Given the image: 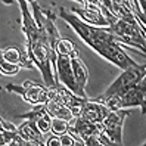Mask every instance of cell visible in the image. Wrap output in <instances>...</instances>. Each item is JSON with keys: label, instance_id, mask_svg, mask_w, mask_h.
I'll use <instances>...</instances> for the list:
<instances>
[{"label": "cell", "instance_id": "obj_5", "mask_svg": "<svg viewBox=\"0 0 146 146\" xmlns=\"http://www.w3.org/2000/svg\"><path fill=\"white\" fill-rule=\"evenodd\" d=\"M96 53L102 58H105L111 64H114L115 66H118L119 70H125V68H128L130 65L136 64V61H133V59L127 55V52L124 50V46L119 41H117V38L106 41L105 44H102L98 49Z\"/></svg>", "mask_w": 146, "mask_h": 146}, {"label": "cell", "instance_id": "obj_20", "mask_svg": "<svg viewBox=\"0 0 146 146\" xmlns=\"http://www.w3.org/2000/svg\"><path fill=\"white\" fill-rule=\"evenodd\" d=\"M46 146H62L61 136H58V134H55V133L46 134Z\"/></svg>", "mask_w": 146, "mask_h": 146}, {"label": "cell", "instance_id": "obj_1", "mask_svg": "<svg viewBox=\"0 0 146 146\" xmlns=\"http://www.w3.org/2000/svg\"><path fill=\"white\" fill-rule=\"evenodd\" d=\"M21 7V25L27 38V52L43 75V83L50 86L59 84L56 81V50L49 43L47 37L36 24L27 0H18Z\"/></svg>", "mask_w": 146, "mask_h": 146}, {"label": "cell", "instance_id": "obj_4", "mask_svg": "<svg viewBox=\"0 0 146 146\" xmlns=\"http://www.w3.org/2000/svg\"><path fill=\"white\" fill-rule=\"evenodd\" d=\"M5 89L7 92H13L16 94H21L22 99L33 106L44 105L49 99V86L44 83H36L31 80H25L21 86L7 84Z\"/></svg>", "mask_w": 146, "mask_h": 146}, {"label": "cell", "instance_id": "obj_9", "mask_svg": "<svg viewBox=\"0 0 146 146\" xmlns=\"http://www.w3.org/2000/svg\"><path fill=\"white\" fill-rule=\"evenodd\" d=\"M108 112H109V109L105 104L94 100L93 98H89L87 102H86L84 106H83L80 117L83 119H86V121H90V123H94V124H102V121L105 119Z\"/></svg>", "mask_w": 146, "mask_h": 146}, {"label": "cell", "instance_id": "obj_12", "mask_svg": "<svg viewBox=\"0 0 146 146\" xmlns=\"http://www.w3.org/2000/svg\"><path fill=\"white\" fill-rule=\"evenodd\" d=\"M18 131L21 136H24L28 142H31V146H43L46 145V137L41 133V130L38 128L37 123L33 119H25V121L18 127Z\"/></svg>", "mask_w": 146, "mask_h": 146}, {"label": "cell", "instance_id": "obj_8", "mask_svg": "<svg viewBox=\"0 0 146 146\" xmlns=\"http://www.w3.org/2000/svg\"><path fill=\"white\" fill-rule=\"evenodd\" d=\"M71 12L75 13L77 16H80L84 22L94 25V27H109L111 25L109 19L102 12L100 5L94 3V2H89L87 0L83 7H72Z\"/></svg>", "mask_w": 146, "mask_h": 146}, {"label": "cell", "instance_id": "obj_2", "mask_svg": "<svg viewBox=\"0 0 146 146\" xmlns=\"http://www.w3.org/2000/svg\"><path fill=\"white\" fill-rule=\"evenodd\" d=\"M108 30L123 46L137 49L142 55L146 56V28L140 24L117 19V22L109 25Z\"/></svg>", "mask_w": 146, "mask_h": 146}, {"label": "cell", "instance_id": "obj_21", "mask_svg": "<svg viewBox=\"0 0 146 146\" xmlns=\"http://www.w3.org/2000/svg\"><path fill=\"white\" fill-rule=\"evenodd\" d=\"M137 2H139L140 9H142V13L139 16V21L146 27V0H137Z\"/></svg>", "mask_w": 146, "mask_h": 146}, {"label": "cell", "instance_id": "obj_14", "mask_svg": "<svg viewBox=\"0 0 146 146\" xmlns=\"http://www.w3.org/2000/svg\"><path fill=\"white\" fill-rule=\"evenodd\" d=\"M46 109H47V112L52 115V117H58V118H65L68 119V121H71V119L74 118L72 112H71V109L65 106L64 104H61V102H58V100H53V99H47L46 102Z\"/></svg>", "mask_w": 146, "mask_h": 146}, {"label": "cell", "instance_id": "obj_15", "mask_svg": "<svg viewBox=\"0 0 146 146\" xmlns=\"http://www.w3.org/2000/svg\"><path fill=\"white\" fill-rule=\"evenodd\" d=\"M56 53H62V55H72L74 52H77V46H75V43L70 38H59V41L56 43Z\"/></svg>", "mask_w": 146, "mask_h": 146}, {"label": "cell", "instance_id": "obj_11", "mask_svg": "<svg viewBox=\"0 0 146 146\" xmlns=\"http://www.w3.org/2000/svg\"><path fill=\"white\" fill-rule=\"evenodd\" d=\"M71 62H72L75 81H77V86H78V90H80V96L87 98L86 96V86L89 83V71H87V66H86L84 62L81 61L78 50L71 55Z\"/></svg>", "mask_w": 146, "mask_h": 146}, {"label": "cell", "instance_id": "obj_24", "mask_svg": "<svg viewBox=\"0 0 146 146\" xmlns=\"http://www.w3.org/2000/svg\"><path fill=\"white\" fill-rule=\"evenodd\" d=\"M27 2H28V3H34V2H36V0H27Z\"/></svg>", "mask_w": 146, "mask_h": 146}, {"label": "cell", "instance_id": "obj_25", "mask_svg": "<svg viewBox=\"0 0 146 146\" xmlns=\"http://www.w3.org/2000/svg\"><path fill=\"white\" fill-rule=\"evenodd\" d=\"M143 146H146V142H145V143H143Z\"/></svg>", "mask_w": 146, "mask_h": 146}, {"label": "cell", "instance_id": "obj_16", "mask_svg": "<svg viewBox=\"0 0 146 146\" xmlns=\"http://www.w3.org/2000/svg\"><path fill=\"white\" fill-rule=\"evenodd\" d=\"M68 128H70V121H68V119L53 117V119H52V133L61 136V134L68 131Z\"/></svg>", "mask_w": 146, "mask_h": 146}, {"label": "cell", "instance_id": "obj_13", "mask_svg": "<svg viewBox=\"0 0 146 146\" xmlns=\"http://www.w3.org/2000/svg\"><path fill=\"white\" fill-rule=\"evenodd\" d=\"M0 145L2 146H31V142H28L24 136L19 134V131H11L0 128Z\"/></svg>", "mask_w": 146, "mask_h": 146}, {"label": "cell", "instance_id": "obj_17", "mask_svg": "<svg viewBox=\"0 0 146 146\" xmlns=\"http://www.w3.org/2000/svg\"><path fill=\"white\" fill-rule=\"evenodd\" d=\"M52 119H53V117L52 115H50L49 112H47V111H46V112L44 114H43L38 119H37V125H38V128H40V130H41V133L43 134H49L50 131H52Z\"/></svg>", "mask_w": 146, "mask_h": 146}, {"label": "cell", "instance_id": "obj_7", "mask_svg": "<svg viewBox=\"0 0 146 146\" xmlns=\"http://www.w3.org/2000/svg\"><path fill=\"white\" fill-rule=\"evenodd\" d=\"M56 81L64 84L66 89H70L72 93L80 96V90L75 81V75L72 70V62H71V55H62L56 53Z\"/></svg>", "mask_w": 146, "mask_h": 146}, {"label": "cell", "instance_id": "obj_18", "mask_svg": "<svg viewBox=\"0 0 146 146\" xmlns=\"http://www.w3.org/2000/svg\"><path fill=\"white\" fill-rule=\"evenodd\" d=\"M21 65H16V64H12V62H7L5 59L0 61V72L3 75H16L21 70Z\"/></svg>", "mask_w": 146, "mask_h": 146}, {"label": "cell", "instance_id": "obj_10", "mask_svg": "<svg viewBox=\"0 0 146 146\" xmlns=\"http://www.w3.org/2000/svg\"><path fill=\"white\" fill-rule=\"evenodd\" d=\"M2 59L7 62H12L16 65H21L22 68H27V70H34L36 64L33 62V59L30 58L27 47H6L2 49Z\"/></svg>", "mask_w": 146, "mask_h": 146}, {"label": "cell", "instance_id": "obj_23", "mask_svg": "<svg viewBox=\"0 0 146 146\" xmlns=\"http://www.w3.org/2000/svg\"><path fill=\"white\" fill-rule=\"evenodd\" d=\"M75 2H78V3H81V5L84 6V3H86V2H87V0H75Z\"/></svg>", "mask_w": 146, "mask_h": 146}, {"label": "cell", "instance_id": "obj_3", "mask_svg": "<svg viewBox=\"0 0 146 146\" xmlns=\"http://www.w3.org/2000/svg\"><path fill=\"white\" fill-rule=\"evenodd\" d=\"M146 75V64H133L128 68L123 70V74L117 77V80L109 86V87L98 98H93L98 102H104L105 99L114 96V94H121L124 92H127L128 89L134 87L143 77Z\"/></svg>", "mask_w": 146, "mask_h": 146}, {"label": "cell", "instance_id": "obj_6", "mask_svg": "<svg viewBox=\"0 0 146 146\" xmlns=\"http://www.w3.org/2000/svg\"><path fill=\"white\" fill-rule=\"evenodd\" d=\"M128 115H130V111H127V109L109 111L105 119L102 121L105 133L111 137V140L115 145H123V127H124L125 118Z\"/></svg>", "mask_w": 146, "mask_h": 146}, {"label": "cell", "instance_id": "obj_22", "mask_svg": "<svg viewBox=\"0 0 146 146\" xmlns=\"http://www.w3.org/2000/svg\"><path fill=\"white\" fill-rule=\"evenodd\" d=\"M0 125H2V128H5V130L18 131V128H16V125H13L11 121H7V119H5V118H2V119H0Z\"/></svg>", "mask_w": 146, "mask_h": 146}, {"label": "cell", "instance_id": "obj_19", "mask_svg": "<svg viewBox=\"0 0 146 146\" xmlns=\"http://www.w3.org/2000/svg\"><path fill=\"white\" fill-rule=\"evenodd\" d=\"M137 89H139V92H140V99H142L139 108L142 111V114L145 115L146 114V75L137 83Z\"/></svg>", "mask_w": 146, "mask_h": 146}]
</instances>
